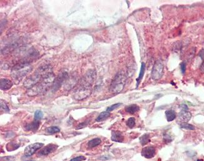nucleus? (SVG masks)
<instances>
[{
	"label": "nucleus",
	"mask_w": 204,
	"mask_h": 161,
	"mask_svg": "<svg viewBox=\"0 0 204 161\" xmlns=\"http://www.w3.org/2000/svg\"><path fill=\"white\" fill-rule=\"evenodd\" d=\"M164 66L162 61L157 60L155 63L154 67L152 68L151 76L154 81H158L162 78L163 74H164Z\"/></svg>",
	"instance_id": "3"
},
{
	"label": "nucleus",
	"mask_w": 204,
	"mask_h": 161,
	"mask_svg": "<svg viewBox=\"0 0 204 161\" xmlns=\"http://www.w3.org/2000/svg\"><path fill=\"white\" fill-rule=\"evenodd\" d=\"M145 64L144 63H142L141 65V68H140V73H139L138 77L137 79V87L138 86L139 84H140L141 80L142 79L143 77L144 76L145 71Z\"/></svg>",
	"instance_id": "15"
},
{
	"label": "nucleus",
	"mask_w": 204,
	"mask_h": 161,
	"mask_svg": "<svg viewBox=\"0 0 204 161\" xmlns=\"http://www.w3.org/2000/svg\"><path fill=\"white\" fill-rule=\"evenodd\" d=\"M181 69L182 71V73L183 74L185 73V72L186 71V63L185 62H183L181 64Z\"/></svg>",
	"instance_id": "28"
},
{
	"label": "nucleus",
	"mask_w": 204,
	"mask_h": 161,
	"mask_svg": "<svg viewBox=\"0 0 204 161\" xmlns=\"http://www.w3.org/2000/svg\"><path fill=\"white\" fill-rule=\"evenodd\" d=\"M111 139L113 141L121 142L123 141L124 136L120 131H112Z\"/></svg>",
	"instance_id": "10"
},
{
	"label": "nucleus",
	"mask_w": 204,
	"mask_h": 161,
	"mask_svg": "<svg viewBox=\"0 0 204 161\" xmlns=\"http://www.w3.org/2000/svg\"><path fill=\"white\" fill-rule=\"evenodd\" d=\"M43 143L37 142L27 146L25 149V156L26 157H31L36 151L43 147Z\"/></svg>",
	"instance_id": "4"
},
{
	"label": "nucleus",
	"mask_w": 204,
	"mask_h": 161,
	"mask_svg": "<svg viewBox=\"0 0 204 161\" xmlns=\"http://www.w3.org/2000/svg\"><path fill=\"white\" fill-rule=\"evenodd\" d=\"M126 78L125 75L118 73L112 80L110 86V91L113 94H118L123 90L125 84Z\"/></svg>",
	"instance_id": "1"
},
{
	"label": "nucleus",
	"mask_w": 204,
	"mask_h": 161,
	"mask_svg": "<svg viewBox=\"0 0 204 161\" xmlns=\"http://www.w3.org/2000/svg\"><path fill=\"white\" fill-rule=\"evenodd\" d=\"M39 126H40L39 121L35 120V121H33V122L30 123V124L26 126L25 129H26V130H27V131H37V129H38Z\"/></svg>",
	"instance_id": "12"
},
{
	"label": "nucleus",
	"mask_w": 204,
	"mask_h": 161,
	"mask_svg": "<svg viewBox=\"0 0 204 161\" xmlns=\"http://www.w3.org/2000/svg\"><path fill=\"white\" fill-rule=\"evenodd\" d=\"M200 71H201V73H204V61H203V63H202L201 66L200 67Z\"/></svg>",
	"instance_id": "29"
},
{
	"label": "nucleus",
	"mask_w": 204,
	"mask_h": 161,
	"mask_svg": "<svg viewBox=\"0 0 204 161\" xmlns=\"http://www.w3.org/2000/svg\"><path fill=\"white\" fill-rule=\"evenodd\" d=\"M19 147V144H17L16 142H14V141H11L7 144L6 145V149H7L8 151H12V150H16V149H18Z\"/></svg>",
	"instance_id": "17"
},
{
	"label": "nucleus",
	"mask_w": 204,
	"mask_h": 161,
	"mask_svg": "<svg viewBox=\"0 0 204 161\" xmlns=\"http://www.w3.org/2000/svg\"><path fill=\"white\" fill-rule=\"evenodd\" d=\"M181 127L183 129H185L189 131H193L195 129V127L192 124H188V123H182L181 124Z\"/></svg>",
	"instance_id": "21"
},
{
	"label": "nucleus",
	"mask_w": 204,
	"mask_h": 161,
	"mask_svg": "<svg viewBox=\"0 0 204 161\" xmlns=\"http://www.w3.org/2000/svg\"><path fill=\"white\" fill-rule=\"evenodd\" d=\"M0 88L1 90L3 91H7L13 86V83L11 80L8 79H1V82H0Z\"/></svg>",
	"instance_id": "9"
},
{
	"label": "nucleus",
	"mask_w": 204,
	"mask_h": 161,
	"mask_svg": "<svg viewBox=\"0 0 204 161\" xmlns=\"http://www.w3.org/2000/svg\"><path fill=\"white\" fill-rule=\"evenodd\" d=\"M127 126L130 128H133L135 126V119L134 118H130L127 121Z\"/></svg>",
	"instance_id": "22"
},
{
	"label": "nucleus",
	"mask_w": 204,
	"mask_h": 161,
	"mask_svg": "<svg viewBox=\"0 0 204 161\" xmlns=\"http://www.w3.org/2000/svg\"><path fill=\"white\" fill-rule=\"evenodd\" d=\"M58 146L56 144H48L47 146L44 147L43 149L41 150L38 152V155L40 156H47L51 153L55 152L58 149Z\"/></svg>",
	"instance_id": "5"
},
{
	"label": "nucleus",
	"mask_w": 204,
	"mask_h": 161,
	"mask_svg": "<svg viewBox=\"0 0 204 161\" xmlns=\"http://www.w3.org/2000/svg\"><path fill=\"white\" fill-rule=\"evenodd\" d=\"M155 149L154 147H145L142 150V156L147 159H151L155 156Z\"/></svg>",
	"instance_id": "6"
},
{
	"label": "nucleus",
	"mask_w": 204,
	"mask_h": 161,
	"mask_svg": "<svg viewBox=\"0 0 204 161\" xmlns=\"http://www.w3.org/2000/svg\"><path fill=\"white\" fill-rule=\"evenodd\" d=\"M165 116L168 122H172L176 118V114L173 110H167L165 111Z\"/></svg>",
	"instance_id": "14"
},
{
	"label": "nucleus",
	"mask_w": 204,
	"mask_h": 161,
	"mask_svg": "<svg viewBox=\"0 0 204 161\" xmlns=\"http://www.w3.org/2000/svg\"><path fill=\"white\" fill-rule=\"evenodd\" d=\"M101 142V140L100 138H94L90 140L87 144V146L88 149H92L93 147L100 145Z\"/></svg>",
	"instance_id": "13"
},
{
	"label": "nucleus",
	"mask_w": 204,
	"mask_h": 161,
	"mask_svg": "<svg viewBox=\"0 0 204 161\" xmlns=\"http://www.w3.org/2000/svg\"><path fill=\"white\" fill-rule=\"evenodd\" d=\"M60 129L56 126H52L46 129V132L49 134H56L57 132H59Z\"/></svg>",
	"instance_id": "19"
},
{
	"label": "nucleus",
	"mask_w": 204,
	"mask_h": 161,
	"mask_svg": "<svg viewBox=\"0 0 204 161\" xmlns=\"http://www.w3.org/2000/svg\"><path fill=\"white\" fill-rule=\"evenodd\" d=\"M125 111L131 114H134L140 110V108L137 104H131L130 106H126L125 108Z\"/></svg>",
	"instance_id": "11"
},
{
	"label": "nucleus",
	"mask_w": 204,
	"mask_h": 161,
	"mask_svg": "<svg viewBox=\"0 0 204 161\" xmlns=\"http://www.w3.org/2000/svg\"><path fill=\"white\" fill-rule=\"evenodd\" d=\"M175 46H173V48H175V51L176 52H178V51L181 49L182 47V43L180 42H177L175 44Z\"/></svg>",
	"instance_id": "27"
},
{
	"label": "nucleus",
	"mask_w": 204,
	"mask_h": 161,
	"mask_svg": "<svg viewBox=\"0 0 204 161\" xmlns=\"http://www.w3.org/2000/svg\"><path fill=\"white\" fill-rule=\"evenodd\" d=\"M110 116V112H108V111L102 112L99 114V116H98V118H97L96 121L97 122L103 121H105V120H106L107 118H109Z\"/></svg>",
	"instance_id": "16"
},
{
	"label": "nucleus",
	"mask_w": 204,
	"mask_h": 161,
	"mask_svg": "<svg viewBox=\"0 0 204 161\" xmlns=\"http://www.w3.org/2000/svg\"><path fill=\"white\" fill-rule=\"evenodd\" d=\"M15 159V158L14 157L12 156H6V157H1V161H14V160Z\"/></svg>",
	"instance_id": "25"
},
{
	"label": "nucleus",
	"mask_w": 204,
	"mask_h": 161,
	"mask_svg": "<svg viewBox=\"0 0 204 161\" xmlns=\"http://www.w3.org/2000/svg\"><path fill=\"white\" fill-rule=\"evenodd\" d=\"M67 76H68L67 73H64L61 74L60 76H58V77L56 78L55 81H54V83L53 84V90L54 89H56V90H58V89L60 88V86L62 85L63 81L66 80Z\"/></svg>",
	"instance_id": "8"
},
{
	"label": "nucleus",
	"mask_w": 204,
	"mask_h": 161,
	"mask_svg": "<svg viewBox=\"0 0 204 161\" xmlns=\"http://www.w3.org/2000/svg\"><path fill=\"white\" fill-rule=\"evenodd\" d=\"M85 160H86V157L83 156H80L75 157V158L71 159L70 161H83Z\"/></svg>",
	"instance_id": "26"
},
{
	"label": "nucleus",
	"mask_w": 204,
	"mask_h": 161,
	"mask_svg": "<svg viewBox=\"0 0 204 161\" xmlns=\"http://www.w3.org/2000/svg\"><path fill=\"white\" fill-rule=\"evenodd\" d=\"M0 106H0V107H1V111L6 112H8L9 111V106L5 101L1 100V104H0Z\"/></svg>",
	"instance_id": "20"
},
{
	"label": "nucleus",
	"mask_w": 204,
	"mask_h": 161,
	"mask_svg": "<svg viewBox=\"0 0 204 161\" xmlns=\"http://www.w3.org/2000/svg\"><path fill=\"white\" fill-rule=\"evenodd\" d=\"M192 118V114L190 112L182 110L178 115V121L182 123H187Z\"/></svg>",
	"instance_id": "7"
},
{
	"label": "nucleus",
	"mask_w": 204,
	"mask_h": 161,
	"mask_svg": "<svg viewBox=\"0 0 204 161\" xmlns=\"http://www.w3.org/2000/svg\"><path fill=\"white\" fill-rule=\"evenodd\" d=\"M121 105V103H117V104H115L113 105H112L111 106H110V107H108L107 109V111L108 112H111L112 111H113L115 110V109H117L118 108L120 107V106Z\"/></svg>",
	"instance_id": "24"
},
{
	"label": "nucleus",
	"mask_w": 204,
	"mask_h": 161,
	"mask_svg": "<svg viewBox=\"0 0 204 161\" xmlns=\"http://www.w3.org/2000/svg\"><path fill=\"white\" fill-rule=\"evenodd\" d=\"M43 118V112L41 111H36L35 112V120L40 121Z\"/></svg>",
	"instance_id": "23"
},
{
	"label": "nucleus",
	"mask_w": 204,
	"mask_h": 161,
	"mask_svg": "<svg viewBox=\"0 0 204 161\" xmlns=\"http://www.w3.org/2000/svg\"><path fill=\"white\" fill-rule=\"evenodd\" d=\"M32 70V66L28 64H19L15 66L12 70V77L15 79H21Z\"/></svg>",
	"instance_id": "2"
},
{
	"label": "nucleus",
	"mask_w": 204,
	"mask_h": 161,
	"mask_svg": "<svg viewBox=\"0 0 204 161\" xmlns=\"http://www.w3.org/2000/svg\"><path fill=\"white\" fill-rule=\"evenodd\" d=\"M150 140V136L148 134H145L143 135L140 138V142L142 146H145L148 143Z\"/></svg>",
	"instance_id": "18"
}]
</instances>
